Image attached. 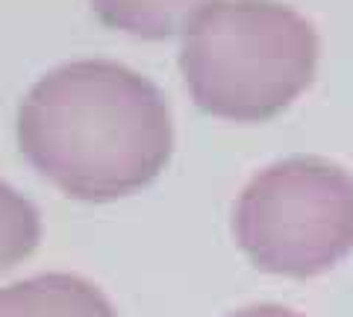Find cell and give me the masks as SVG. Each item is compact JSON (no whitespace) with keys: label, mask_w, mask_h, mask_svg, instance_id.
I'll return each instance as SVG.
<instances>
[{"label":"cell","mask_w":353,"mask_h":317,"mask_svg":"<svg viewBox=\"0 0 353 317\" xmlns=\"http://www.w3.org/2000/svg\"><path fill=\"white\" fill-rule=\"evenodd\" d=\"M171 112L148 76L109 59L53 68L18 109V144L41 177L77 200L145 188L171 156Z\"/></svg>","instance_id":"obj_1"},{"label":"cell","mask_w":353,"mask_h":317,"mask_svg":"<svg viewBox=\"0 0 353 317\" xmlns=\"http://www.w3.org/2000/svg\"><path fill=\"white\" fill-rule=\"evenodd\" d=\"M230 317H306V314H297L292 309H285V305H274V303H262V305H248V309H241Z\"/></svg>","instance_id":"obj_7"},{"label":"cell","mask_w":353,"mask_h":317,"mask_svg":"<svg viewBox=\"0 0 353 317\" xmlns=\"http://www.w3.org/2000/svg\"><path fill=\"white\" fill-rule=\"evenodd\" d=\"M212 0H92L103 24L141 39H165L183 32Z\"/></svg>","instance_id":"obj_5"},{"label":"cell","mask_w":353,"mask_h":317,"mask_svg":"<svg viewBox=\"0 0 353 317\" xmlns=\"http://www.w3.org/2000/svg\"><path fill=\"white\" fill-rule=\"evenodd\" d=\"M0 317H118V311L88 279L41 273L0 288Z\"/></svg>","instance_id":"obj_4"},{"label":"cell","mask_w":353,"mask_h":317,"mask_svg":"<svg viewBox=\"0 0 353 317\" xmlns=\"http://www.w3.org/2000/svg\"><path fill=\"white\" fill-rule=\"evenodd\" d=\"M233 229L259 270L327 273L353 250V177L318 156L274 162L245 185Z\"/></svg>","instance_id":"obj_3"},{"label":"cell","mask_w":353,"mask_h":317,"mask_svg":"<svg viewBox=\"0 0 353 317\" xmlns=\"http://www.w3.org/2000/svg\"><path fill=\"white\" fill-rule=\"evenodd\" d=\"M41 217L21 191L0 179V273L15 267L39 247Z\"/></svg>","instance_id":"obj_6"},{"label":"cell","mask_w":353,"mask_h":317,"mask_svg":"<svg viewBox=\"0 0 353 317\" xmlns=\"http://www.w3.org/2000/svg\"><path fill=\"white\" fill-rule=\"evenodd\" d=\"M318 32L277 0H212L183 30L180 68L194 103L227 121L285 109L318 65Z\"/></svg>","instance_id":"obj_2"}]
</instances>
